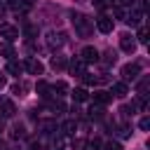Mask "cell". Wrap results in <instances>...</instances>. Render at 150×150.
I'll return each mask as SVG.
<instances>
[{"label":"cell","instance_id":"cell-14","mask_svg":"<svg viewBox=\"0 0 150 150\" xmlns=\"http://www.w3.org/2000/svg\"><path fill=\"white\" fill-rule=\"evenodd\" d=\"M103 115H105L103 105H96V103H94V105L89 108V117H91V120H103Z\"/></svg>","mask_w":150,"mask_h":150},{"label":"cell","instance_id":"cell-2","mask_svg":"<svg viewBox=\"0 0 150 150\" xmlns=\"http://www.w3.org/2000/svg\"><path fill=\"white\" fill-rule=\"evenodd\" d=\"M66 45V33L63 30H49L47 33V47L49 49H59Z\"/></svg>","mask_w":150,"mask_h":150},{"label":"cell","instance_id":"cell-10","mask_svg":"<svg viewBox=\"0 0 150 150\" xmlns=\"http://www.w3.org/2000/svg\"><path fill=\"white\" fill-rule=\"evenodd\" d=\"M35 89H38V94H40L42 98H49V96H54V94H52V87H49L47 82H42V80L35 84Z\"/></svg>","mask_w":150,"mask_h":150},{"label":"cell","instance_id":"cell-35","mask_svg":"<svg viewBox=\"0 0 150 150\" xmlns=\"http://www.w3.org/2000/svg\"><path fill=\"white\" fill-rule=\"evenodd\" d=\"M105 150H122V145L117 141H110V143H105Z\"/></svg>","mask_w":150,"mask_h":150},{"label":"cell","instance_id":"cell-33","mask_svg":"<svg viewBox=\"0 0 150 150\" xmlns=\"http://www.w3.org/2000/svg\"><path fill=\"white\" fill-rule=\"evenodd\" d=\"M138 127H141L143 131H148V129H150V117H143V120L138 122Z\"/></svg>","mask_w":150,"mask_h":150},{"label":"cell","instance_id":"cell-8","mask_svg":"<svg viewBox=\"0 0 150 150\" xmlns=\"http://www.w3.org/2000/svg\"><path fill=\"white\" fill-rule=\"evenodd\" d=\"M112 19L110 16H105V14H101V16H96V28L101 30V33H110L112 30Z\"/></svg>","mask_w":150,"mask_h":150},{"label":"cell","instance_id":"cell-27","mask_svg":"<svg viewBox=\"0 0 150 150\" xmlns=\"http://www.w3.org/2000/svg\"><path fill=\"white\" fill-rule=\"evenodd\" d=\"M35 33H38V28H35V26H30V23H26V26H23V35H26V38H33Z\"/></svg>","mask_w":150,"mask_h":150},{"label":"cell","instance_id":"cell-1","mask_svg":"<svg viewBox=\"0 0 150 150\" xmlns=\"http://www.w3.org/2000/svg\"><path fill=\"white\" fill-rule=\"evenodd\" d=\"M73 26H75V33L80 35V38H89L91 35V30H94V26H91V21L84 16V14H73Z\"/></svg>","mask_w":150,"mask_h":150},{"label":"cell","instance_id":"cell-39","mask_svg":"<svg viewBox=\"0 0 150 150\" xmlns=\"http://www.w3.org/2000/svg\"><path fill=\"white\" fill-rule=\"evenodd\" d=\"M5 84H7V80H5V75H0V89H5Z\"/></svg>","mask_w":150,"mask_h":150},{"label":"cell","instance_id":"cell-18","mask_svg":"<svg viewBox=\"0 0 150 150\" xmlns=\"http://www.w3.org/2000/svg\"><path fill=\"white\" fill-rule=\"evenodd\" d=\"M75 129H77V122H75V120H66V122L61 124V131H63V134H75Z\"/></svg>","mask_w":150,"mask_h":150},{"label":"cell","instance_id":"cell-25","mask_svg":"<svg viewBox=\"0 0 150 150\" xmlns=\"http://www.w3.org/2000/svg\"><path fill=\"white\" fill-rule=\"evenodd\" d=\"M136 38H138V42H143V45H145V42H148V28H145V26H141Z\"/></svg>","mask_w":150,"mask_h":150},{"label":"cell","instance_id":"cell-6","mask_svg":"<svg viewBox=\"0 0 150 150\" xmlns=\"http://www.w3.org/2000/svg\"><path fill=\"white\" fill-rule=\"evenodd\" d=\"M0 35L5 38V42H12V40L19 38V28H14V26H9V23H2V26H0Z\"/></svg>","mask_w":150,"mask_h":150},{"label":"cell","instance_id":"cell-16","mask_svg":"<svg viewBox=\"0 0 150 150\" xmlns=\"http://www.w3.org/2000/svg\"><path fill=\"white\" fill-rule=\"evenodd\" d=\"M2 115L5 117H14L16 115V108H14L12 101H2Z\"/></svg>","mask_w":150,"mask_h":150},{"label":"cell","instance_id":"cell-12","mask_svg":"<svg viewBox=\"0 0 150 150\" xmlns=\"http://www.w3.org/2000/svg\"><path fill=\"white\" fill-rule=\"evenodd\" d=\"M7 73H12V75L19 77V75L23 73V63H19V61H9V63H7Z\"/></svg>","mask_w":150,"mask_h":150},{"label":"cell","instance_id":"cell-32","mask_svg":"<svg viewBox=\"0 0 150 150\" xmlns=\"http://www.w3.org/2000/svg\"><path fill=\"white\" fill-rule=\"evenodd\" d=\"M52 110H54V112H63V110H66V105H63L61 101H56V103H52Z\"/></svg>","mask_w":150,"mask_h":150},{"label":"cell","instance_id":"cell-22","mask_svg":"<svg viewBox=\"0 0 150 150\" xmlns=\"http://www.w3.org/2000/svg\"><path fill=\"white\" fill-rule=\"evenodd\" d=\"M148 87H150V80H148V77H143V80L138 82V96H141V98H145V91H148Z\"/></svg>","mask_w":150,"mask_h":150},{"label":"cell","instance_id":"cell-15","mask_svg":"<svg viewBox=\"0 0 150 150\" xmlns=\"http://www.w3.org/2000/svg\"><path fill=\"white\" fill-rule=\"evenodd\" d=\"M141 16H143V14H141L138 9H134V12H129V14H127V19H124V21H127V23H131V26H138V23H141Z\"/></svg>","mask_w":150,"mask_h":150},{"label":"cell","instance_id":"cell-29","mask_svg":"<svg viewBox=\"0 0 150 150\" xmlns=\"http://www.w3.org/2000/svg\"><path fill=\"white\" fill-rule=\"evenodd\" d=\"M23 136V127L21 124H14V129H12V138H21Z\"/></svg>","mask_w":150,"mask_h":150},{"label":"cell","instance_id":"cell-4","mask_svg":"<svg viewBox=\"0 0 150 150\" xmlns=\"http://www.w3.org/2000/svg\"><path fill=\"white\" fill-rule=\"evenodd\" d=\"M23 70H28L30 75H42V73H45V66H42L38 59H26V61H23Z\"/></svg>","mask_w":150,"mask_h":150},{"label":"cell","instance_id":"cell-34","mask_svg":"<svg viewBox=\"0 0 150 150\" xmlns=\"http://www.w3.org/2000/svg\"><path fill=\"white\" fill-rule=\"evenodd\" d=\"M84 145H87V143H84L82 138H77V141H73V150H84Z\"/></svg>","mask_w":150,"mask_h":150},{"label":"cell","instance_id":"cell-36","mask_svg":"<svg viewBox=\"0 0 150 150\" xmlns=\"http://www.w3.org/2000/svg\"><path fill=\"white\" fill-rule=\"evenodd\" d=\"M120 136H122V138L131 136V131H129V127H127V124H122V127H120Z\"/></svg>","mask_w":150,"mask_h":150},{"label":"cell","instance_id":"cell-30","mask_svg":"<svg viewBox=\"0 0 150 150\" xmlns=\"http://www.w3.org/2000/svg\"><path fill=\"white\" fill-rule=\"evenodd\" d=\"M112 12H115V16H117V19H127V12H124L120 5H115V7H112Z\"/></svg>","mask_w":150,"mask_h":150},{"label":"cell","instance_id":"cell-24","mask_svg":"<svg viewBox=\"0 0 150 150\" xmlns=\"http://www.w3.org/2000/svg\"><path fill=\"white\" fill-rule=\"evenodd\" d=\"M28 89V84L26 82H21V84H14L12 87V94H16V96H23V91Z\"/></svg>","mask_w":150,"mask_h":150},{"label":"cell","instance_id":"cell-19","mask_svg":"<svg viewBox=\"0 0 150 150\" xmlns=\"http://www.w3.org/2000/svg\"><path fill=\"white\" fill-rule=\"evenodd\" d=\"M68 91V84L66 82H56V84H52V94H56V96H63Z\"/></svg>","mask_w":150,"mask_h":150},{"label":"cell","instance_id":"cell-11","mask_svg":"<svg viewBox=\"0 0 150 150\" xmlns=\"http://www.w3.org/2000/svg\"><path fill=\"white\" fill-rule=\"evenodd\" d=\"M127 94H129L127 82H115V84H112V96H120V98H122V96H127Z\"/></svg>","mask_w":150,"mask_h":150},{"label":"cell","instance_id":"cell-21","mask_svg":"<svg viewBox=\"0 0 150 150\" xmlns=\"http://www.w3.org/2000/svg\"><path fill=\"white\" fill-rule=\"evenodd\" d=\"M52 68H54V70H63V68H66V59H63V56H54V59H52Z\"/></svg>","mask_w":150,"mask_h":150},{"label":"cell","instance_id":"cell-9","mask_svg":"<svg viewBox=\"0 0 150 150\" xmlns=\"http://www.w3.org/2000/svg\"><path fill=\"white\" fill-rule=\"evenodd\" d=\"M112 101V94H108V91H94V103L96 105H108Z\"/></svg>","mask_w":150,"mask_h":150},{"label":"cell","instance_id":"cell-7","mask_svg":"<svg viewBox=\"0 0 150 150\" xmlns=\"http://www.w3.org/2000/svg\"><path fill=\"white\" fill-rule=\"evenodd\" d=\"M80 61H84V63L98 61V49H96V47H84V49L80 52Z\"/></svg>","mask_w":150,"mask_h":150},{"label":"cell","instance_id":"cell-31","mask_svg":"<svg viewBox=\"0 0 150 150\" xmlns=\"http://www.w3.org/2000/svg\"><path fill=\"white\" fill-rule=\"evenodd\" d=\"M89 148H91V150H101V148H103L101 138H94V141H89Z\"/></svg>","mask_w":150,"mask_h":150},{"label":"cell","instance_id":"cell-28","mask_svg":"<svg viewBox=\"0 0 150 150\" xmlns=\"http://www.w3.org/2000/svg\"><path fill=\"white\" fill-rule=\"evenodd\" d=\"M115 61H117V54H115L112 49H108V52H105V63L110 66V63H115Z\"/></svg>","mask_w":150,"mask_h":150},{"label":"cell","instance_id":"cell-3","mask_svg":"<svg viewBox=\"0 0 150 150\" xmlns=\"http://www.w3.org/2000/svg\"><path fill=\"white\" fill-rule=\"evenodd\" d=\"M138 73H141V66H138V63H127V66H122V80H124V82L136 80Z\"/></svg>","mask_w":150,"mask_h":150},{"label":"cell","instance_id":"cell-38","mask_svg":"<svg viewBox=\"0 0 150 150\" xmlns=\"http://www.w3.org/2000/svg\"><path fill=\"white\" fill-rule=\"evenodd\" d=\"M122 5H124V7H134L136 0H120V7H122Z\"/></svg>","mask_w":150,"mask_h":150},{"label":"cell","instance_id":"cell-26","mask_svg":"<svg viewBox=\"0 0 150 150\" xmlns=\"http://www.w3.org/2000/svg\"><path fill=\"white\" fill-rule=\"evenodd\" d=\"M115 0H94V7L96 9H103V7H112Z\"/></svg>","mask_w":150,"mask_h":150},{"label":"cell","instance_id":"cell-23","mask_svg":"<svg viewBox=\"0 0 150 150\" xmlns=\"http://www.w3.org/2000/svg\"><path fill=\"white\" fill-rule=\"evenodd\" d=\"M87 96H89L87 89H75V91H73V98H75L77 103H80V101H87Z\"/></svg>","mask_w":150,"mask_h":150},{"label":"cell","instance_id":"cell-17","mask_svg":"<svg viewBox=\"0 0 150 150\" xmlns=\"http://www.w3.org/2000/svg\"><path fill=\"white\" fill-rule=\"evenodd\" d=\"M38 127H40L45 134H52V131H56V122H52V120H42Z\"/></svg>","mask_w":150,"mask_h":150},{"label":"cell","instance_id":"cell-20","mask_svg":"<svg viewBox=\"0 0 150 150\" xmlns=\"http://www.w3.org/2000/svg\"><path fill=\"white\" fill-rule=\"evenodd\" d=\"M0 54H2V56H7V59H12V56H14L12 45H9V42H0Z\"/></svg>","mask_w":150,"mask_h":150},{"label":"cell","instance_id":"cell-37","mask_svg":"<svg viewBox=\"0 0 150 150\" xmlns=\"http://www.w3.org/2000/svg\"><path fill=\"white\" fill-rule=\"evenodd\" d=\"M28 150H42V145H40L38 141H30V143H28Z\"/></svg>","mask_w":150,"mask_h":150},{"label":"cell","instance_id":"cell-5","mask_svg":"<svg viewBox=\"0 0 150 150\" xmlns=\"http://www.w3.org/2000/svg\"><path fill=\"white\" fill-rule=\"evenodd\" d=\"M120 47H122V52L134 54V49H136V40H134L129 33H122V35H120Z\"/></svg>","mask_w":150,"mask_h":150},{"label":"cell","instance_id":"cell-13","mask_svg":"<svg viewBox=\"0 0 150 150\" xmlns=\"http://www.w3.org/2000/svg\"><path fill=\"white\" fill-rule=\"evenodd\" d=\"M70 73L73 75H84V61H80V59L70 61Z\"/></svg>","mask_w":150,"mask_h":150}]
</instances>
